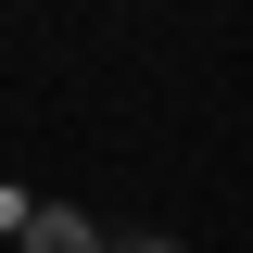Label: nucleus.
<instances>
[{"instance_id":"2","label":"nucleus","mask_w":253,"mask_h":253,"mask_svg":"<svg viewBox=\"0 0 253 253\" xmlns=\"http://www.w3.org/2000/svg\"><path fill=\"white\" fill-rule=\"evenodd\" d=\"M126 253H177V241H126Z\"/></svg>"},{"instance_id":"1","label":"nucleus","mask_w":253,"mask_h":253,"mask_svg":"<svg viewBox=\"0 0 253 253\" xmlns=\"http://www.w3.org/2000/svg\"><path fill=\"white\" fill-rule=\"evenodd\" d=\"M13 241H26V253H114V241H101L89 215H76V203H38V215L13 228Z\"/></svg>"}]
</instances>
